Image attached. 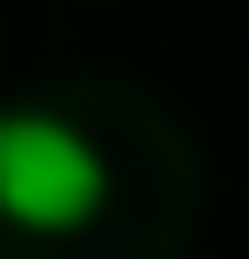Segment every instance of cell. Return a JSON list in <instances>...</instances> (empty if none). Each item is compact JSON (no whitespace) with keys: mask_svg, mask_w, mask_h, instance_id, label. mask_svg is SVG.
Segmentation results:
<instances>
[{"mask_svg":"<svg viewBox=\"0 0 249 259\" xmlns=\"http://www.w3.org/2000/svg\"><path fill=\"white\" fill-rule=\"evenodd\" d=\"M110 199L90 130H70L60 110H0V220L10 229H80Z\"/></svg>","mask_w":249,"mask_h":259,"instance_id":"1","label":"cell"}]
</instances>
